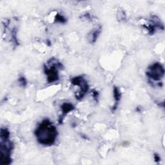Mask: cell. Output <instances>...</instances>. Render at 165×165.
Instances as JSON below:
<instances>
[{
    "mask_svg": "<svg viewBox=\"0 0 165 165\" xmlns=\"http://www.w3.org/2000/svg\"><path fill=\"white\" fill-rule=\"evenodd\" d=\"M73 109H74V106H73L72 104L69 103H63L62 104V106H61V111L63 112V116H62V118H60L59 121L61 122V119H63L62 118L67 113L70 112V111H72Z\"/></svg>",
    "mask_w": 165,
    "mask_h": 165,
    "instance_id": "4",
    "label": "cell"
},
{
    "mask_svg": "<svg viewBox=\"0 0 165 165\" xmlns=\"http://www.w3.org/2000/svg\"><path fill=\"white\" fill-rule=\"evenodd\" d=\"M101 30V27H97V28L93 29L89 34V41L92 43L96 42L99 36H100Z\"/></svg>",
    "mask_w": 165,
    "mask_h": 165,
    "instance_id": "3",
    "label": "cell"
},
{
    "mask_svg": "<svg viewBox=\"0 0 165 165\" xmlns=\"http://www.w3.org/2000/svg\"><path fill=\"white\" fill-rule=\"evenodd\" d=\"M164 70L161 64L159 63H155L148 68L146 75L153 81H160L164 76Z\"/></svg>",
    "mask_w": 165,
    "mask_h": 165,
    "instance_id": "2",
    "label": "cell"
},
{
    "mask_svg": "<svg viewBox=\"0 0 165 165\" xmlns=\"http://www.w3.org/2000/svg\"><path fill=\"white\" fill-rule=\"evenodd\" d=\"M36 138L40 144L51 145L58 135L56 128L48 119L43 120L35 131Z\"/></svg>",
    "mask_w": 165,
    "mask_h": 165,
    "instance_id": "1",
    "label": "cell"
},
{
    "mask_svg": "<svg viewBox=\"0 0 165 165\" xmlns=\"http://www.w3.org/2000/svg\"><path fill=\"white\" fill-rule=\"evenodd\" d=\"M19 81L22 86H26V80L25 78H20L19 79Z\"/></svg>",
    "mask_w": 165,
    "mask_h": 165,
    "instance_id": "7",
    "label": "cell"
},
{
    "mask_svg": "<svg viewBox=\"0 0 165 165\" xmlns=\"http://www.w3.org/2000/svg\"><path fill=\"white\" fill-rule=\"evenodd\" d=\"M114 100L115 101V104L113 107V110L115 111V109H116L117 107H118V103L120 99H121V93H120V90L118 89V87H114Z\"/></svg>",
    "mask_w": 165,
    "mask_h": 165,
    "instance_id": "5",
    "label": "cell"
},
{
    "mask_svg": "<svg viewBox=\"0 0 165 165\" xmlns=\"http://www.w3.org/2000/svg\"><path fill=\"white\" fill-rule=\"evenodd\" d=\"M56 21L57 22H59V23H65V22H66V19H65V18L63 16L57 14L56 16Z\"/></svg>",
    "mask_w": 165,
    "mask_h": 165,
    "instance_id": "6",
    "label": "cell"
},
{
    "mask_svg": "<svg viewBox=\"0 0 165 165\" xmlns=\"http://www.w3.org/2000/svg\"><path fill=\"white\" fill-rule=\"evenodd\" d=\"M154 159H155V161H156V162H158V161H159L161 160V158H160V157H159V155L155 154V155H154Z\"/></svg>",
    "mask_w": 165,
    "mask_h": 165,
    "instance_id": "8",
    "label": "cell"
}]
</instances>
